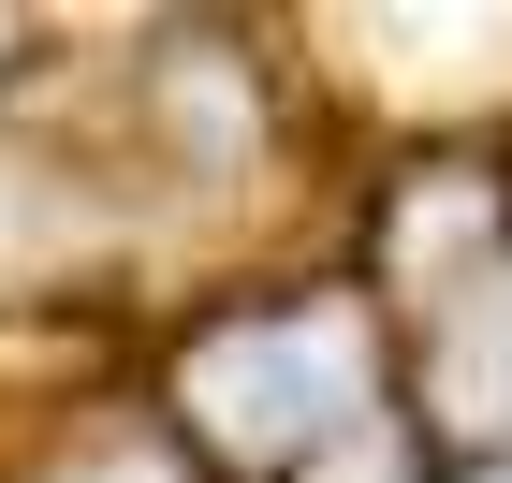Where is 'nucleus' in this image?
<instances>
[{
	"label": "nucleus",
	"instance_id": "nucleus-1",
	"mask_svg": "<svg viewBox=\"0 0 512 483\" xmlns=\"http://www.w3.org/2000/svg\"><path fill=\"white\" fill-rule=\"evenodd\" d=\"M191 410L220 454H293L308 425H352V337L337 322H235L191 352Z\"/></svg>",
	"mask_w": 512,
	"mask_h": 483
},
{
	"label": "nucleus",
	"instance_id": "nucleus-2",
	"mask_svg": "<svg viewBox=\"0 0 512 483\" xmlns=\"http://www.w3.org/2000/svg\"><path fill=\"white\" fill-rule=\"evenodd\" d=\"M322 483H395V454H381V440H352V454H322Z\"/></svg>",
	"mask_w": 512,
	"mask_h": 483
}]
</instances>
